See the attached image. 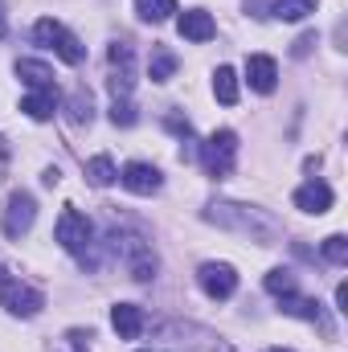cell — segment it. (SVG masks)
Instances as JSON below:
<instances>
[{
  "label": "cell",
  "mask_w": 348,
  "mask_h": 352,
  "mask_svg": "<svg viewBox=\"0 0 348 352\" xmlns=\"http://www.w3.org/2000/svg\"><path fill=\"white\" fill-rule=\"evenodd\" d=\"M205 217L217 221V226H226V230H238L246 238H262V242L279 238V221L270 213H262V209H250V205H213Z\"/></svg>",
  "instance_id": "6da1fadb"
},
{
  "label": "cell",
  "mask_w": 348,
  "mask_h": 352,
  "mask_svg": "<svg viewBox=\"0 0 348 352\" xmlns=\"http://www.w3.org/2000/svg\"><path fill=\"white\" fill-rule=\"evenodd\" d=\"M33 37H37L45 50H54L66 66H83V62H87V45H83V41H78L62 21H54V16L37 21V25H33Z\"/></svg>",
  "instance_id": "7a4b0ae2"
},
{
  "label": "cell",
  "mask_w": 348,
  "mask_h": 352,
  "mask_svg": "<svg viewBox=\"0 0 348 352\" xmlns=\"http://www.w3.org/2000/svg\"><path fill=\"white\" fill-rule=\"evenodd\" d=\"M234 156H238V135H234L230 127L213 131V135L201 144V152H197V160L205 164V173L213 176V180H226V176L234 173Z\"/></svg>",
  "instance_id": "3957f363"
},
{
  "label": "cell",
  "mask_w": 348,
  "mask_h": 352,
  "mask_svg": "<svg viewBox=\"0 0 348 352\" xmlns=\"http://www.w3.org/2000/svg\"><path fill=\"white\" fill-rule=\"evenodd\" d=\"M111 250H115V254H123V266H127V274H131L135 283L156 278V254H152V246H148L144 238H131V234H111Z\"/></svg>",
  "instance_id": "277c9868"
},
{
  "label": "cell",
  "mask_w": 348,
  "mask_h": 352,
  "mask_svg": "<svg viewBox=\"0 0 348 352\" xmlns=\"http://www.w3.org/2000/svg\"><path fill=\"white\" fill-rule=\"evenodd\" d=\"M58 246L62 250H70V254H78V258H87V250L94 246L90 238H94V230H90V217L87 213H78L74 205H66L62 209V217H58Z\"/></svg>",
  "instance_id": "5b68a950"
},
{
  "label": "cell",
  "mask_w": 348,
  "mask_h": 352,
  "mask_svg": "<svg viewBox=\"0 0 348 352\" xmlns=\"http://www.w3.org/2000/svg\"><path fill=\"white\" fill-rule=\"evenodd\" d=\"M111 78H107V87L115 98H127L131 87H135V50H131V41H115L111 45Z\"/></svg>",
  "instance_id": "8992f818"
},
{
  "label": "cell",
  "mask_w": 348,
  "mask_h": 352,
  "mask_svg": "<svg viewBox=\"0 0 348 352\" xmlns=\"http://www.w3.org/2000/svg\"><path fill=\"white\" fill-rule=\"evenodd\" d=\"M33 221H37V201H33V192L17 188V192L8 197V205H4L0 226H4V234H8V238H25V234L33 230Z\"/></svg>",
  "instance_id": "52a82bcc"
},
{
  "label": "cell",
  "mask_w": 348,
  "mask_h": 352,
  "mask_svg": "<svg viewBox=\"0 0 348 352\" xmlns=\"http://www.w3.org/2000/svg\"><path fill=\"white\" fill-rule=\"evenodd\" d=\"M0 307L8 311V316H21V320H33L41 307H45V299H41V291H33L29 283H17V278H4V287H0Z\"/></svg>",
  "instance_id": "ba28073f"
},
{
  "label": "cell",
  "mask_w": 348,
  "mask_h": 352,
  "mask_svg": "<svg viewBox=\"0 0 348 352\" xmlns=\"http://www.w3.org/2000/svg\"><path fill=\"white\" fill-rule=\"evenodd\" d=\"M197 283H201V291H205L209 299H217V303L238 291V274H234V266H226V263H205L197 270Z\"/></svg>",
  "instance_id": "9c48e42d"
},
{
  "label": "cell",
  "mask_w": 348,
  "mask_h": 352,
  "mask_svg": "<svg viewBox=\"0 0 348 352\" xmlns=\"http://www.w3.org/2000/svg\"><path fill=\"white\" fill-rule=\"evenodd\" d=\"M119 180H123L127 192H140V197H152V192H160V184H164L160 168H152V164H144V160H131V164L119 173Z\"/></svg>",
  "instance_id": "30bf717a"
},
{
  "label": "cell",
  "mask_w": 348,
  "mask_h": 352,
  "mask_svg": "<svg viewBox=\"0 0 348 352\" xmlns=\"http://www.w3.org/2000/svg\"><path fill=\"white\" fill-rule=\"evenodd\" d=\"M279 307L287 311V316H299V320H307V324H316L324 336H332V324H328V316H324V303L320 299H303V295H283L279 299Z\"/></svg>",
  "instance_id": "8fae6325"
},
{
  "label": "cell",
  "mask_w": 348,
  "mask_h": 352,
  "mask_svg": "<svg viewBox=\"0 0 348 352\" xmlns=\"http://www.w3.org/2000/svg\"><path fill=\"white\" fill-rule=\"evenodd\" d=\"M291 201H295V209H303V213H316V217H320V213H328V209H332V201H336V197H332V188H328L324 180H307L303 188H295V197H291Z\"/></svg>",
  "instance_id": "7c38bea8"
},
{
  "label": "cell",
  "mask_w": 348,
  "mask_h": 352,
  "mask_svg": "<svg viewBox=\"0 0 348 352\" xmlns=\"http://www.w3.org/2000/svg\"><path fill=\"white\" fill-rule=\"evenodd\" d=\"M176 29H180V37L184 41H209L213 33H217V25H213V16L205 12V8H188V12H180V21H176Z\"/></svg>",
  "instance_id": "4fadbf2b"
},
{
  "label": "cell",
  "mask_w": 348,
  "mask_h": 352,
  "mask_svg": "<svg viewBox=\"0 0 348 352\" xmlns=\"http://www.w3.org/2000/svg\"><path fill=\"white\" fill-rule=\"evenodd\" d=\"M246 78H250V87L259 90V94H270V90L279 87V66H274V58L250 54V58H246Z\"/></svg>",
  "instance_id": "5bb4252c"
},
{
  "label": "cell",
  "mask_w": 348,
  "mask_h": 352,
  "mask_svg": "<svg viewBox=\"0 0 348 352\" xmlns=\"http://www.w3.org/2000/svg\"><path fill=\"white\" fill-rule=\"evenodd\" d=\"M111 324H115V332H119L123 340H135L148 320H144V307H135V303H115V307H111Z\"/></svg>",
  "instance_id": "9a60e30c"
},
{
  "label": "cell",
  "mask_w": 348,
  "mask_h": 352,
  "mask_svg": "<svg viewBox=\"0 0 348 352\" xmlns=\"http://www.w3.org/2000/svg\"><path fill=\"white\" fill-rule=\"evenodd\" d=\"M21 111H25L29 119H37V123L54 119V111H58V90H33V94H25V98H21Z\"/></svg>",
  "instance_id": "2e32d148"
},
{
  "label": "cell",
  "mask_w": 348,
  "mask_h": 352,
  "mask_svg": "<svg viewBox=\"0 0 348 352\" xmlns=\"http://www.w3.org/2000/svg\"><path fill=\"white\" fill-rule=\"evenodd\" d=\"M17 78L33 90H58L54 87V70H50L45 62H33V58H21V62H17Z\"/></svg>",
  "instance_id": "e0dca14e"
},
{
  "label": "cell",
  "mask_w": 348,
  "mask_h": 352,
  "mask_svg": "<svg viewBox=\"0 0 348 352\" xmlns=\"http://www.w3.org/2000/svg\"><path fill=\"white\" fill-rule=\"evenodd\" d=\"M176 66H180V58H176L168 45H156L152 50V62H148V74H152V82H168L176 74Z\"/></svg>",
  "instance_id": "ac0fdd59"
},
{
  "label": "cell",
  "mask_w": 348,
  "mask_h": 352,
  "mask_svg": "<svg viewBox=\"0 0 348 352\" xmlns=\"http://www.w3.org/2000/svg\"><path fill=\"white\" fill-rule=\"evenodd\" d=\"M213 94H217V102H226V107L238 102V74H234L230 66H217V74H213Z\"/></svg>",
  "instance_id": "d6986e66"
},
{
  "label": "cell",
  "mask_w": 348,
  "mask_h": 352,
  "mask_svg": "<svg viewBox=\"0 0 348 352\" xmlns=\"http://www.w3.org/2000/svg\"><path fill=\"white\" fill-rule=\"evenodd\" d=\"M135 12L148 25H160V21H168L176 12V0H135Z\"/></svg>",
  "instance_id": "ffe728a7"
},
{
  "label": "cell",
  "mask_w": 348,
  "mask_h": 352,
  "mask_svg": "<svg viewBox=\"0 0 348 352\" xmlns=\"http://www.w3.org/2000/svg\"><path fill=\"white\" fill-rule=\"evenodd\" d=\"M316 4H320V0H274L270 12H274L279 21H303L307 12H316Z\"/></svg>",
  "instance_id": "44dd1931"
},
{
  "label": "cell",
  "mask_w": 348,
  "mask_h": 352,
  "mask_svg": "<svg viewBox=\"0 0 348 352\" xmlns=\"http://www.w3.org/2000/svg\"><path fill=\"white\" fill-rule=\"evenodd\" d=\"M66 115H70V123L74 127H83V123H90V115H94V102H90V90H74L70 94V102H66Z\"/></svg>",
  "instance_id": "7402d4cb"
},
{
  "label": "cell",
  "mask_w": 348,
  "mask_h": 352,
  "mask_svg": "<svg viewBox=\"0 0 348 352\" xmlns=\"http://www.w3.org/2000/svg\"><path fill=\"white\" fill-rule=\"evenodd\" d=\"M87 176H90V184L107 188L111 180H119V168H115V160H111V156H94V160L87 164Z\"/></svg>",
  "instance_id": "603a6c76"
},
{
  "label": "cell",
  "mask_w": 348,
  "mask_h": 352,
  "mask_svg": "<svg viewBox=\"0 0 348 352\" xmlns=\"http://www.w3.org/2000/svg\"><path fill=\"white\" fill-rule=\"evenodd\" d=\"M295 287H299V283H295L291 270H270V274H266V291L279 295V299H283V295H295Z\"/></svg>",
  "instance_id": "cb8c5ba5"
},
{
  "label": "cell",
  "mask_w": 348,
  "mask_h": 352,
  "mask_svg": "<svg viewBox=\"0 0 348 352\" xmlns=\"http://www.w3.org/2000/svg\"><path fill=\"white\" fill-rule=\"evenodd\" d=\"M324 258H328V263H336V266L348 263V238H345V234L324 238Z\"/></svg>",
  "instance_id": "d4e9b609"
},
{
  "label": "cell",
  "mask_w": 348,
  "mask_h": 352,
  "mask_svg": "<svg viewBox=\"0 0 348 352\" xmlns=\"http://www.w3.org/2000/svg\"><path fill=\"white\" fill-rule=\"evenodd\" d=\"M135 119H140L135 107H131L127 98H115V107H111V123H115V127H135Z\"/></svg>",
  "instance_id": "484cf974"
},
{
  "label": "cell",
  "mask_w": 348,
  "mask_h": 352,
  "mask_svg": "<svg viewBox=\"0 0 348 352\" xmlns=\"http://www.w3.org/2000/svg\"><path fill=\"white\" fill-rule=\"evenodd\" d=\"M312 45H320V37H316V33H303V37L295 41V50H291V54H295V58H307V54H312Z\"/></svg>",
  "instance_id": "4316f807"
},
{
  "label": "cell",
  "mask_w": 348,
  "mask_h": 352,
  "mask_svg": "<svg viewBox=\"0 0 348 352\" xmlns=\"http://www.w3.org/2000/svg\"><path fill=\"white\" fill-rule=\"evenodd\" d=\"M164 123H168V131H176V135H188V131H193V127H188V119H184V115H168V119H164Z\"/></svg>",
  "instance_id": "83f0119b"
},
{
  "label": "cell",
  "mask_w": 348,
  "mask_h": 352,
  "mask_svg": "<svg viewBox=\"0 0 348 352\" xmlns=\"http://www.w3.org/2000/svg\"><path fill=\"white\" fill-rule=\"evenodd\" d=\"M336 311H348V283L336 287Z\"/></svg>",
  "instance_id": "f1b7e54d"
},
{
  "label": "cell",
  "mask_w": 348,
  "mask_h": 352,
  "mask_svg": "<svg viewBox=\"0 0 348 352\" xmlns=\"http://www.w3.org/2000/svg\"><path fill=\"white\" fill-rule=\"evenodd\" d=\"M8 156H12V152H8V144H4V135H0V164H4Z\"/></svg>",
  "instance_id": "f546056e"
},
{
  "label": "cell",
  "mask_w": 348,
  "mask_h": 352,
  "mask_svg": "<svg viewBox=\"0 0 348 352\" xmlns=\"http://www.w3.org/2000/svg\"><path fill=\"white\" fill-rule=\"evenodd\" d=\"M8 33V16H4V4H0V37Z\"/></svg>",
  "instance_id": "4dcf8cb0"
},
{
  "label": "cell",
  "mask_w": 348,
  "mask_h": 352,
  "mask_svg": "<svg viewBox=\"0 0 348 352\" xmlns=\"http://www.w3.org/2000/svg\"><path fill=\"white\" fill-rule=\"evenodd\" d=\"M270 352H291V349H270Z\"/></svg>",
  "instance_id": "1f68e13d"
}]
</instances>
